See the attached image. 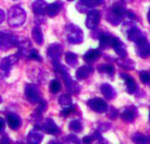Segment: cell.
I'll list each match as a JSON object with an SVG mask.
<instances>
[{
  "mask_svg": "<svg viewBox=\"0 0 150 144\" xmlns=\"http://www.w3.org/2000/svg\"><path fill=\"white\" fill-rule=\"evenodd\" d=\"M47 55L52 61L53 66L60 63V57L62 55V47L58 43H53L48 48Z\"/></svg>",
  "mask_w": 150,
  "mask_h": 144,
  "instance_id": "cell-8",
  "label": "cell"
},
{
  "mask_svg": "<svg viewBox=\"0 0 150 144\" xmlns=\"http://www.w3.org/2000/svg\"><path fill=\"white\" fill-rule=\"evenodd\" d=\"M136 112L137 110L134 106H129L123 111L121 113V118L126 122H132L136 116Z\"/></svg>",
  "mask_w": 150,
  "mask_h": 144,
  "instance_id": "cell-22",
  "label": "cell"
},
{
  "mask_svg": "<svg viewBox=\"0 0 150 144\" xmlns=\"http://www.w3.org/2000/svg\"><path fill=\"white\" fill-rule=\"evenodd\" d=\"M65 62L67 64H69L71 67L76 66V64L78 63V58L77 55L74 53L71 52H67L65 54Z\"/></svg>",
  "mask_w": 150,
  "mask_h": 144,
  "instance_id": "cell-31",
  "label": "cell"
},
{
  "mask_svg": "<svg viewBox=\"0 0 150 144\" xmlns=\"http://www.w3.org/2000/svg\"><path fill=\"white\" fill-rule=\"evenodd\" d=\"M125 15L129 18V19H131V20H134L135 18H136V16H135V14L132 13V12H130V11H126V13H125Z\"/></svg>",
  "mask_w": 150,
  "mask_h": 144,
  "instance_id": "cell-44",
  "label": "cell"
},
{
  "mask_svg": "<svg viewBox=\"0 0 150 144\" xmlns=\"http://www.w3.org/2000/svg\"><path fill=\"white\" fill-rule=\"evenodd\" d=\"M120 77L125 80V85H126V91L128 93L130 94H133L137 89V86H136V83L134 81V79L128 74L126 73H121L120 74Z\"/></svg>",
  "mask_w": 150,
  "mask_h": 144,
  "instance_id": "cell-20",
  "label": "cell"
},
{
  "mask_svg": "<svg viewBox=\"0 0 150 144\" xmlns=\"http://www.w3.org/2000/svg\"><path fill=\"white\" fill-rule=\"evenodd\" d=\"M6 121H7V124L9 126V127L13 130H18L21 125V118L13 113H11L9 114H7L6 116Z\"/></svg>",
  "mask_w": 150,
  "mask_h": 144,
  "instance_id": "cell-19",
  "label": "cell"
},
{
  "mask_svg": "<svg viewBox=\"0 0 150 144\" xmlns=\"http://www.w3.org/2000/svg\"><path fill=\"white\" fill-rule=\"evenodd\" d=\"M62 7H63V3L60 1H57L55 3H52V4L47 6L46 13L49 17H51V18L55 17L57 13H59Z\"/></svg>",
  "mask_w": 150,
  "mask_h": 144,
  "instance_id": "cell-21",
  "label": "cell"
},
{
  "mask_svg": "<svg viewBox=\"0 0 150 144\" xmlns=\"http://www.w3.org/2000/svg\"><path fill=\"white\" fill-rule=\"evenodd\" d=\"M136 53L141 58H146L150 56V42L146 40V38H143L142 40L136 42Z\"/></svg>",
  "mask_w": 150,
  "mask_h": 144,
  "instance_id": "cell-11",
  "label": "cell"
},
{
  "mask_svg": "<svg viewBox=\"0 0 150 144\" xmlns=\"http://www.w3.org/2000/svg\"><path fill=\"white\" fill-rule=\"evenodd\" d=\"M19 43V39L8 31L0 32V48L6 51L12 48L17 47Z\"/></svg>",
  "mask_w": 150,
  "mask_h": 144,
  "instance_id": "cell-5",
  "label": "cell"
},
{
  "mask_svg": "<svg viewBox=\"0 0 150 144\" xmlns=\"http://www.w3.org/2000/svg\"><path fill=\"white\" fill-rule=\"evenodd\" d=\"M5 127H6V121L1 116H0V134L4 132Z\"/></svg>",
  "mask_w": 150,
  "mask_h": 144,
  "instance_id": "cell-42",
  "label": "cell"
},
{
  "mask_svg": "<svg viewBox=\"0 0 150 144\" xmlns=\"http://www.w3.org/2000/svg\"><path fill=\"white\" fill-rule=\"evenodd\" d=\"M94 71V69L92 66L86 64L81 66V68H79L76 71V78L79 80H82V79H86L88 78Z\"/></svg>",
  "mask_w": 150,
  "mask_h": 144,
  "instance_id": "cell-17",
  "label": "cell"
},
{
  "mask_svg": "<svg viewBox=\"0 0 150 144\" xmlns=\"http://www.w3.org/2000/svg\"><path fill=\"white\" fill-rule=\"evenodd\" d=\"M117 111L115 108L110 107V113H108V117L110 118L111 120H115L116 117H117Z\"/></svg>",
  "mask_w": 150,
  "mask_h": 144,
  "instance_id": "cell-40",
  "label": "cell"
},
{
  "mask_svg": "<svg viewBox=\"0 0 150 144\" xmlns=\"http://www.w3.org/2000/svg\"><path fill=\"white\" fill-rule=\"evenodd\" d=\"M110 127V124L109 123H101L98 127V131L99 132H104L108 130Z\"/></svg>",
  "mask_w": 150,
  "mask_h": 144,
  "instance_id": "cell-39",
  "label": "cell"
},
{
  "mask_svg": "<svg viewBox=\"0 0 150 144\" xmlns=\"http://www.w3.org/2000/svg\"><path fill=\"white\" fill-rule=\"evenodd\" d=\"M43 139V134L38 127L31 129L27 136L28 144H41Z\"/></svg>",
  "mask_w": 150,
  "mask_h": 144,
  "instance_id": "cell-14",
  "label": "cell"
},
{
  "mask_svg": "<svg viewBox=\"0 0 150 144\" xmlns=\"http://www.w3.org/2000/svg\"><path fill=\"white\" fill-rule=\"evenodd\" d=\"M75 111V106H67V107H64V109L61 111V115L62 116H68L69 114L72 113L73 112Z\"/></svg>",
  "mask_w": 150,
  "mask_h": 144,
  "instance_id": "cell-38",
  "label": "cell"
},
{
  "mask_svg": "<svg viewBox=\"0 0 150 144\" xmlns=\"http://www.w3.org/2000/svg\"><path fill=\"white\" fill-rule=\"evenodd\" d=\"M54 69L57 73H59L61 75V77L63 78L65 87L70 93L76 94V93L80 92V91H81L80 85H78L77 82H75L74 80L71 79L70 74L68 73V70L65 67L61 65V63H58V64L54 65Z\"/></svg>",
  "mask_w": 150,
  "mask_h": 144,
  "instance_id": "cell-1",
  "label": "cell"
},
{
  "mask_svg": "<svg viewBox=\"0 0 150 144\" xmlns=\"http://www.w3.org/2000/svg\"><path fill=\"white\" fill-rule=\"evenodd\" d=\"M69 129L74 133H80L82 131L83 127H82V124L81 123V121H79L77 120H73L69 124Z\"/></svg>",
  "mask_w": 150,
  "mask_h": 144,
  "instance_id": "cell-32",
  "label": "cell"
},
{
  "mask_svg": "<svg viewBox=\"0 0 150 144\" xmlns=\"http://www.w3.org/2000/svg\"><path fill=\"white\" fill-rule=\"evenodd\" d=\"M101 56V52L98 49H89L83 56V59L86 62L91 63L97 61Z\"/></svg>",
  "mask_w": 150,
  "mask_h": 144,
  "instance_id": "cell-23",
  "label": "cell"
},
{
  "mask_svg": "<svg viewBox=\"0 0 150 144\" xmlns=\"http://www.w3.org/2000/svg\"><path fill=\"white\" fill-rule=\"evenodd\" d=\"M32 36L34 41L38 44V45H42L43 42V34L42 32V29L39 26H35L32 31Z\"/></svg>",
  "mask_w": 150,
  "mask_h": 144,
  "instance_id": "cell-28",
  "label": "cell"
},
{
  "mask_svg": "<svg viewBox=\"0 0 150 144\" xmlns=\"http://www.w3.org/2000/svg\"><path fill=\"white\" fill-rule=\"evenodd\" d=\"M48 4L43 0H37L32 5V10L36 16H43L46 13Z\"/></svg>",
  "mask_w": 150,
  "mask_h": 144,
  "instance_id": "cell-18",
  "label": "cell"
},
{
  "mask_svg": "<svg viewBox=\"0 0 150 144\" xmlns=\"http://www.w3.org/2000/svg\"><path fill=\"white\" fill-rule=\"evenodd\" d=\"M64 144H81V141L73 134H69L64 137Z\"/></svg>",
  "mask_w": 150,
  "mask_h": 144,
  "instance_id": "cell-34",
  "label": "cell"
},
{
  "mask_svg": "<svg viewBox=\"0 0 150 144\" xmlns=\"http://www.w3.org/2000/svg\"><path fill=\"white\" fill-rule=\"evenodd\" d=\"M18 55H10L0 62V79H4L9 75L11 68L18 62Z\"/></svg>",
  "mask_w": 150,
  "mask_h": 144,
  "instance_id": "cell-6",
  "label": "cell"
},
{
  "mask_svg": "<svg viewBox=\"0 0 150 144\" xmlns=\"http://www.w3.org/2000/svg\"><path fill=\"white\" fill-rule=\"evenodd\" d=\"M6 19V14L4 13V11H2L1 9H0V23H2Z\"/></svg>",
  "mask_w": 150,
  "mask_h": 144,
  "instance_id": "cell-45",
  "label": "cell"
},
{
  "mask_svg": "<svg viewBox=\"0 0 150 144\" xmlns=\"http://www.w3.org/2000/svg\"><path fill=\"white\" fill-rule=\"evenodd\" d=\"M93 141H94V140H93L92 136L88 135V136L83 137V139H82V143H83V144H91Z\"/></svg>",
  "mask_w": 150,
  "mask_h": 144,
  "instance_id": "cell-41",
  "label": "cell"
},
{
  "mask_svg": "<svg viewBox=\"0 0 150 144\" xmlns=\"http://www.w3.org/2000/svg\"><path fill=\"white\" fill-rule=\"evenodd\" d=\"M103 3V0H80L77 5V9L81 13H86L89 9L95 8Z\"/></svg>",
  "mask_w": 150,
  "mask_h": 144,
  "instance_id": "cell-13",
  "label": "cell"
},
{
  "mask_svg": "<svg viewBox=\"0 0 150 144\" xmlns=\"http://www.w3.org/2000/svg\"><path fill=\"white\" fill-rule=\"evenodd\" d=\"M132 140L135 144H150V136L140 133H135L132 136Z\"/></svg>",
  "mask_w": 150,
  "mask_h": 144,
  "instance_id": "cell-26",
  "label": "cell"
},
{
  "mask_svg": "<svg viewBox=\"0 0 150 144\" xmlns=\"http://www.w3.org/2000/svg\"><path fill=\"white\" fill-rule=\"evenodd\" d=\"M125 13L126 9L125 5H123L122 3H116L110 9L109 13L106 15V19L110 24L117 26L122 21Z\"/></svg>",
  "mask_w": 150,
  "mask_h": 144,
  "instance_id": "cell-3",
  "label": "cell"
},
{
  "mask_svg": "<svg viewBox=\"0 0 150 144\" xmlns=\"http://www.w3.org/2000/svg\"><path fill=\"white\" fill-rule=\"evenodd\" d=\"M28 59L35 60V61H37V62H42V61L41 55H39V53H38L35 49H31V50L28 52Z\"/></svg>",
  "mask_w": 150,
  "mask_h": 144,
  "instance_id": "cell-36",
  "label": "cell"
},
{
  "mask_svg": "<svg viewBox=\"0 0 150 144\" xmlns=\"http://www.w3.org/2000/svg\"><path fill=\"white\" fill-rule=\"evenodd\" d=\"M65 33L68 41L71 44H80L83 41V32L81 27L72 24H69L65 27Z\"/></svg>",
  "mask_w": 150,
  "mask_h": 144,
  "instance_id": "cell-4",
  "label": "cell"
},
{
  "mask_svg": "<svg viewBox=\"0 0 150 144\" xmlns=\"http://www.w3.org/2000/svg\"><path fill=\"white\" fill-rule=\"evenodd\" d=\"M101 92L103 93V95L107 99H113L117 93H116V91L115 89L109 84H103L102 86H101Z\"/></svg>",
  "mask_w": 150,
  "mask_h": 144,
  "instance_id": "cell-24",
  "label": "cell"
},
{
  "mask_svg": "<svg viewBox=\"0 0 150 144\" xmlns=\"http://www.w3.org/2000/svg\"><path fill=\"white\" fill-rule=\"evenodd\" d=\"M111 47L114 48V50L117 53V55H119L120 57H125V56H127L126 48L124 45V43L117 37H114V36L112 37Z\"/></svg>",
  "mask_w": 150,
  "mask_h": 144,
  "instance_id": "cell-15",
  "label": "cell"
},
{
  "mask_svg": "<svg viewBox=\"0 0 150 144\" xmlns=\"http://www.w3.org/2000/svg\"><path fill=\"white\" fill-rule=\"evenodd\" d=\"M147 20H148V22L150 23V9L148 11V13H147Z\"/></svg>",
  "mask_w": 150,
  "mask_h": 144,
  "instance_id": "cell-47",
  "label": "cell"
},
{
  "mask_svg": "<svg viewBox=\"0 0 150 144\" xmlns=\"http://www.w3.org/2000/svg\"><path fill=\"white\" fill-rule=\"evenodd\" d=\"M100 13L97 10H90L88 13L86 26L88 29H95L100 22Z\"/></svg>",
  "mask_w": 150,
  "mask_h": 144,
  "instance_id": "cell-12",
  "label": "cell"
},
{
  "mask_svg": "<svg viewBox=\"0 0 150 144\" xmlns=\"http://www.w3.org/2000/svg\"><path fill=\"white\" fill-rule=\"evenodd\" d=\"M0 103H1V97H0Z\"/></svg>",
  "mask_w": 150,
  "mask_h": 144,
  "instance_id": "cell-49",
  "label": "cell"
},
{
  "mask_svg": "<svg viewBox=\"0 0 150 144\" xmlns=\"http://www.w3.org/2000/svg\"><path fill=\"white\" fill-rule=\"evenodd\" d=\"M25 95L28 101L31 104H37L42 99L38 86L33 84H28L26 85Z\"/></svg>",
  "mask_w": 150,
  "mask_h": 144,
  "instance_id": "cell-7",
  "label": "cell"
},
{
  "mask_svg": "<svg viewBox=\"0 0 150 144\" xmlns=\"http://www.w3.org/2000/svg\"><path fill=\"white\" fill-rule=\"evenodd\" d=\"M112 37L110 34L103 33L100 34L99 37V42H100V48H106L110 46H111V41H112Z\"/></svg>",
  "mask_w": 150,
  "mask_h": 144,
  "instance_id": "cell-27",
  "label": "cell"
},
{
  "mask_svg": "<svg viewBox=\"0 0 150 144\" xmlns=\"http://www.w3.org/2000/svg\"><path fill=\"white\" fill-rule=\"evenodd\" d=\"M39 129L42 132L46 133L48 134H58L60 133L59 127L51 118L45 119L43 122L42 123V125L40 126Z\"/></svg>",
  "mask_w": 150,
  "mask_h": 144,
  "instance_id": "cell-9",
  "label": "cell"
},
{
  "mask_svg": "<svg viewBox=\"0 0 150 144\" xmlns=\"http://www.w3.org/2000/svg\"><path fill=\"white\" fill-rule=\"evenodd\" d=\"M68 1H72V0H68Z\"/></svg>",
  "mask_w": 150,
  "mask_h": 144,
  "instance_id": "cell-50",
  "label": "cell"
},
{
  "mask_svg": "<svg viewBox=\"0 0 150 144\" xmlns=\"http://www.w3.org/2000/svg\"><path fill=\"white\" fill-rule=\"evenodd\" d=\"M127 38L129 41H134L136 43L139 41L145 38V36L143 35V34L140 32V30L137 27L131 26L128 29V32H127Z\"/></svg>",
  "mask_w": 150,
  "mask_h": 144,
  "instance_id": "cell-16",
  "label": "cell"
},
{
  "mask_svg": "<svg viewBox=\"0 0 150 144\" xmlns=\"http://www.w3.org/2000/svg\"><path fill=\"white\" fill-rule=\"evenodd\" d=\"M10 143V138L6 135H4L1 141H0V144H9Z\"/></svg>",
  "mask_w": 150,
  "mask_h": 144,
  "instance_id": "cell-43",
  "label": "cell"
},
{
  "mask_svg": "<svg viewBox=\"0 0 150 144\" xmlns=\"http://www.w3.org/2000/svg\"><path fill=\"white\" fill-rule=\"evenodd\" d=\"M98 71L100 73H104L112 77L115 73V68L111 64H102L98 67Z\"/></svg>",
  "mask_w": 150,
  "mask_h": 144,
  "instance_id": "cell-29",
  "label": "cell"
},
{
  "mask_svg": "<svg viewBox=\"0 0 150 144\" xmlns=\"http://www.w3.org/2000/svg\"><path fill=\"white\" fill-rule=\"evenodd\" d=\"M88 105L91 110L99 113H104L108 110V104L104 99L100 98H94L89 99L88 101Z\"/></svg>",
  "mask_w": 150,
  "mask_h": 144,
  "instance_id": "cell-10",
  "label": "cell"
},
{
  "mask_svg": "<svg viewBox=\"0 0 150 144\" xmlns=\"http://www.w3.org/2000/svg\"><path fill=\"white\" fill-rule=\"evenodd\" d=\"M149 120H150V111H149Z\"/></svg>",
  "mask_w": 150,
  "mask_h": 144,
  "instance_id": "cell-48",
  "label": "cell"
},
{
  "mask_svg": "<svg viewBox=\"0 0 150 144\" xmlns=\"http://www.w3.org/2000/svg\"><path fill=\"white\" fill-rule=\"evenodd\" d=\"M47 144H61L58 141H57V140H55V139H53V140H50Z\"/></svg>",
  "mask_w": 150,
  "mask_h": 144,
  "instance_id": "cell-46",
  "label": "cell"
},
{
  "mask_svg": "<svg viewBox=\"0 0 150 144\" xmlns=\"http://www.w3.org/2000/svg\"><path fill=\"white\" fill-rule=\"evenodd\" d=\"M58 103L60 106H62L63 107H67V106H70L72 105V99H71V97L65 93V94H62L59 99H58Z\"/></svg>",
  "mask_w": 150,
  "mask_h": 144,
  "instance_id": "cell-30",
  "label": "cell"
},
{
  "mask_svg": "<svg viewBox=\"0 0 150 144\" xmlns=\"http://www.w3.org/2000/svg\"><path fill=\"white\" fill-rule=\"evenodd\" d=\"M37 104H38V106H37L35 112L42 114V113H44L47 110V102L44 99H41Z\"/></svg>",
  "mask_w": 150,
  "mask_h": 144,
  "instance_id": "cell-37",
  "label": "cell"
},
{
  "mask_svg": "<svg viewBox=\"0 0 150 144\" xmlns=\"http://www.w3.org/2000/svg\"><path fill=\"white\" fill-rule=\"evenodd\" d=\"M26 17L27 14L24 9L19 6H14L8 11L7 21L11 27H18L24 24L26 20Z\"/></svg>",
  "mask_w": 150,
  "mask_h": 144,
  "instance_id": "cell-2",
  "label": "cell"
},
{
  "mask_svg": "<svg viewBox=\"0 0 150 144\" xmlns=\"http://www.w3.org/2000/svg\"></svg>",
  "mask_w": 150,
  "mask_h": 144,
  "instance_id": "cell-51",
  "label": "cell"
},
{
  "mask_svg": "<svg viewBox=\"0 0 150 144\" xmlns=\"http://www.w3.org/2000/svg\"><path fill=\"white\" fill-rule=\"evenodd\" d=\"M139 78H140V81L144 85H150V72L149 71L142 70L139 73Z\"/></svg>",
  "mask_w": 150,
  "mask_h": 144,
  "instance_id": "cell-35",
  "label": "cell"
},
{
  "mask_svg": "<svg viewBox=\"0 0 150 144\" xmlns=\"http://www.w3.org/2000/svg\"><path fill=\"white\" fill-rule=\"evenodd\" d=\"M62 88V85H61V83L59 82V80L57 79H54L50 82V92L53 94H56L58 92H60Z\"/></svg>",
  "mask_w": 150,
  "mask_h": 144,
  "instance_id": "cell-33",
  "label": "cell"
},
{
  "mask_svg": "<svg viewBox=\"0 0 150 144\" xmlns=\"http://www.w3.org/2000/svg\"><path fill=\"white\" fill-rule=\"evenodd\" d=\"M117 62L121 68H123L124 69H126V70H131L135 68V62L132 60L127 58L126 56L120 57L119 59L117 60Z\"/></svg>",
  "mask_w": 150,
  "mask_h": 144,
  "instance_id": "cell-25",
  "label": "cell"
}]
</instances>
